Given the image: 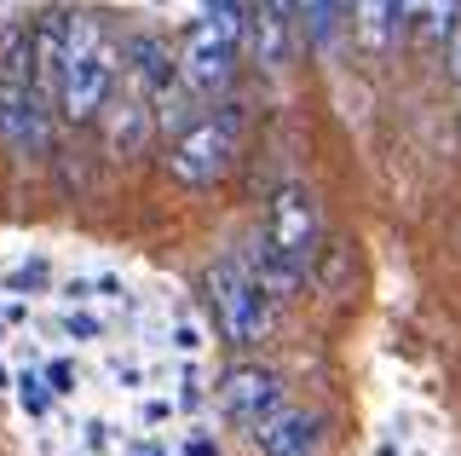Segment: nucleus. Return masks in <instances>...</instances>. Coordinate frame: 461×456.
I'll use <instances>...</instances> for the list:
<instances>
[{"mask_svg": "<svg viewBox=\"0 0 461 456\" xmlns=\"http://www.w3.org/2000/svg\"><path fill=\"white\" fill-rule=\"evenodd\" d=\"M317 243H323L317 196L306 185H283L266 208V232H259V266H254L259 289H266L271 301H288V289H294V283L306 278V266L317 260Z\"/></svg>", "mask_w": 461, "mask_h": 456, "instance_id": "obj_1", "label": "nucleus"}, {"mask_svg": "<svg viewBox=\"0 0 461 456\" xmlns=\"http://www.w3.org/2000/svg\"><path fill=\"white\" fill-rule=\"evenodd\" d=\"M456 12H461V0H398L393 6V35H415V41H427V47H438Z\"/></svg>", "mask_w": 461, "mask_h": 456, "instance_id": "obj_10", "label": "nucleus"}, {"mask_svg": "<svg viewBox=\"0 0 461 456\" xmlns=\"http://www.w3.org/2000/svg\"><path fill=\"white\" fill-rule=\"evenodd\" d=\"M340 18H346V0H294V23H306L317 47H335Z\"/></svg>", "mask_w": 461, "mask_h": 456, "instance_id": "obj_14", "label": "nucleus"}, {"mask_svg": "<svg viewBox=\"0 0 461 456\" xmlns=\"http://www.w3.org/2000/svg\"><path fill=\"white\" fill-rule=\"evenodd\" d=\"M127 59H133V76H139V87H144V93H150V98H167L173 76H179V59H173L162 41L133 35V41H127Z\"/></svg>", "mask_w": 461, "mask_h": 456, "instance_id": "obj_11", "label": "nucleus"}, {"mask_svg": "<svg viewBox=\"0 0 461 456\" xmlns=\"http://www.w3.org/2000/svg\"><path fill=\"white\" fill-rule=\"evenodd\" d=\"M0 139L18 156H41L47 139H52L47 98L35 93V81H29L23 69H0Z\"/></svg>", "mask_w": 461, "mask_h": 456, "instance_id": "obj_5", "label": "nucleus"}, {"mask_svg": "<svg viewBox=\"0 0 461 456\" xmlns=\"http://www.w3.org/2000/svg\"><path fill=\"white\" fill-rule=\"evenodd\" d=\"M0 335H6V318H0Z\"/></svg>", "mask_w": 461, "mask_h": 456, "instance_id": "obj_31", "label": "nucleus"}, {"mask_svg": "<svg viewBox=\"0 0 461 456\" xmlns=\"http://www.w3.org/2000/svg\"><path fill=\"white\" fill-rule=\"evenodd\" d=\"M393 6L398 0H346V12H352V30H357V41H364L369 52H386L393 47Z\"/></svg>", "mask_w": 461, "mask_h": 456, "instance_id": "obj_12", "label": "nucleus"}, {"mask_svg": "<svg viewBox=\"0 0 461 456\" xmlns=\"http://www.w3.org/2000/svg\"><path fill=\"white\" fill-rule=\"evenodd\" d=\"M41 381H47V393H52V398H69V393L81 388V369L69 364V359H52L47 369H41Z\"/></svg>", "mask_w": 461, "mask_h": 456, "instance_id": "obj_18", "label": "nucleus"}, {"mask_svg": "<svg viewBox=\"0 0 461 456\" xmlns=\"http://www.w3.org/2000/svg\"><path fill=\"white\" fill-rule=\"evenodd\" d=\"M110 93H115V41L104 18L64 12V64H58V87H52L64 122H93Z\"/></svg>", "mask_w": 461, "mask_h": 456, "instance_id": "obj_2", "label": "nucleus"}, {"mask_svg": "<svg viewBox=\"0 0 461 456\" xmlns=\"http://www.w3.org/2000/svg\"><path fill=\"white\" fill-rule=\"evenodd\" d=\"M230 69H237V41H230L213 18L191 23V35H185V52H179V76L191 93H220L230 81Z\"/></svg>", "mask_w": 461, "mask_h": 456, "instance_id": "obj_6", "label": "nucleus"}, {"mask_svg": "<svg viewBox=\"0 0 461 456\" xmlns=\"http://www.w3.org/2000/svg\"><path fill=\"white\" fill-rule=\"evenodd\" d=\"M98 127H104V150L110 156H139L144 145H150V105L133 93H122V98H104L98 105Z\"/></svg>", "mask_w": 461, "mask_h": 456, "instance_id": "obj_9", "label": "nucleus"}, {"mask_svg": "<svg viewBox=\"0 0 461 456\" xmlns=\"http://www.w3.org/2000/svg\"><path fill=\"white\" fill-rule=\"evenodd\" d=\"M173 341H179V352H196V347H202L196 324H179V330H173Z\"/></svg>", "mask_w": 461, "mask_h": 456, "instance_id": "obj_23", "label": "nucleus"}, {"mask_svg": "<svg viewBox=\"0 0 461 456\" xmlns=\"http://www.w3.org/2000/svg\"><path fill=\"white\" fill-rule=\"evenodd\" d=\"M6 388H12V369H6V364H0V393H6Z\"/></svg>", "mask_w": 461, "mask_h": 456, "instance_id": "obj_29", "label": "nucleus"}, {"mask_svg": "<svg viewBox=\"0 0 461 456\" xmlns=\"http://www.w3.org/2000/svg\"><path fill=\"white\" fill-rule=\"evenodd\" d=\"M47 283H52V266L41 260V254H35V260H23V266H12V272H6V289H12V295H41Z\"/></svg>", "mask_w": 461, "mask_h": 456, "instance_id": "obj_16", "label": "nucleus"}, {"mask_svg": "<svg viewBox=\"0 0 461 456\" xmlns=\"http://www.w3.org/2000/svg\"><path fill=\"white\" fill-rule=\"evenodd\" d=\"M86 445L104 451V445H110V427H104V422H86Z\"/></svg>", "mask_w": 461, "mask_h": 456, "instance_id": "obj_26", "label": "nucleus"}, {"mask_svg": "<svg viewBox=\"0 0 461 456\" xmlns=\"http://www.w3.org/2000/svg\"><path fill=\"white\" fill-rule=\"evenodd\" d=\"M237 150H242V110L220 105V110H208V116H196L185 127V133L167 145L162 162H167V174L179 185L208 191V185H220L230 168H237Z\"/></svg>", "mask_w": 461, "mask_h": 456, "instance_id": "obj_3", "label": "nucleus"}, {"mask_svg": "<svg viewBox=\"0 0 461 456\" xmlns=\"http://www.w3.org/2000/svg\"><path fill=\"white\" fill-rule=\"evenodd\" d=\"M167 416H173L167 398H150V405H144V422H150V427H156V422H167Z\"/></svg>", "mask_w": 461, "mask_h": 456, "instance_id": "obj_25", "label": "nucleus"}, {"mask_svg": "<svg viewBox=\"0 0 461 456\" xmlns=\"http://www.w3.org/2000/svg\"><path fill=\"white\" fill-rule=\"evenodd\" d=\"M249 18H254V47L266 64H283L288 59V18L266 0H249Z\"/></svg>", "mask_w": 461, "mask_h": 456, "instance_id": "obj_13", "label": "nucleus"}, {"mask_svg": "<svg viewBox=\"0 0 461 456\" xmlns=\"http://www.w3.org/2000/svg\"><path fill=\"white\" fill-rule=\"evenodd\" d=\"M323 283H329V289H340V283H346V254H340V249L329 254V272H323Z\"/></svg>", "mask_w": 461, "mask_h": 456, "instance_id": "obj_22", "label": "nucleus"}, {"mask_svg": "<svg viewBox=\"0 0 461 456\" xmlns=\"http://www.w3.org/2000/svg\"><path fill=\"white\" fill-rule=\"evenodd\" d=\"M249 439L259 445V456H317L323 445V416H306V410H271L266 422L249 427Z\"/></svg>", "mask_w": 461, "mask_h": 456, "instance_id": "obj_8", "label": "nucleus"}, {"mask_svg": "<svg viewBox=\"0 0 461 456\" xmlns=\"http://www.w3.org/2000/svg\"><path fill=\"white\" fill-rule=\"evenodd\" d=\"M444 59H450V76L461 81V12L450 18V30H444Z\"/></svg>", "mask_w": 461, "mask_h": 456, "instance_id": "obj_20", "label": "nucleus"}, {"mask_svg": "<svg viewBox=\"0 0 461 456\" xmlns=\"http://www.w3.org/2000/svg\"><path fill=\"white\" fill-rule=\"evenodd\" d=\"M144 456H167V451H144Z\"/></svg>", "mask_w": 461, "mask_h": 456, "instance_id": "obj_30", "label": "nucleus"}, {"mask_svg": "<svg viewBox=\"0 0 461 456\" xmlns=\"http://www.w3.org/2000/svg\"><path fill=\"white\" fill-rule=\"evenodd\" d=\"M185 456H220V439H208V433H191V439H185Z\"/></svg>", "mask_w": 461, "mask_h": 456, "instance_id": "obj_21", "label": "nucleus"}, {"mask_svg": "<svg viewBox=\"0 0 461 456\" xmlns=\"http://www.w3.org/2000/svg\"><path fill=\"white\" fill-rule=\"evenodd\" d=\"M64 335L69 341H98V335H104V324H98L93 312H64Z\"/></svg>", "mask_w": 461, "mask_h": 456, "instance_id": "obj_19", "label": "nucleus"}, {"mask_svg": "<svg viewBox=\"0 0 461 456\" xmlns=\"http://www.w3.org/2000/svg\"><path fill=\"white\" fill-rule=\"evenodd\" d=\"M266 6H277V12H283V18H288V23H294V0H266Z\"/></svg>", "mask_w": 461, "mask_h": 456, "instance_id": "obj_28", "label": "nucleus"}, {"mask_svg": "<svg viewBox=\"0 0 461 456\" xmlns=\"http://www.w3.org/2000/svg\"><path fill=\"white\" fill-rule=\"evenodd\" d=\"M86 295H93V283H86V278H69V283H64V301H69V306L86 301Z\"/></svg>", "mask_w": 461, "mask_h": 456, "instance_id": "obj_24", "label": "nucleus"}, {"mask_svg": "<svg viewBox=\"0 0 461 456\" xmlns=\"http://www.w3.org/2000/svg\"><path fill=\"white\" fill-rule=\"evenodd\" d=\"M208 295H213V318H220L225 341H237V347L266 341V330H271V295L259 289V278L237 260V254H220V260L208 266Z\"/></svg>", "mask_w": 461, "mask_h": 456, "instance_id": "obj_4", "label": "nucleus"}, {"mask_svg": "<svg viewBox=\"0 0 461 456\" xmlns=\"http://www.w3.org/2000/svg\"><path fill=\"white\" fill-rule=\"evenodd\" d=\"M220 405L237 427H254L283 405V376L266 369V364H237V369H225V381H220Z\"/></svg>", "mask_w": 461, "mask_h": 456, "instance_id": "obj_7", "label": "nucleus"}, {"mask_svg": "<svg viewBox=\"0 0 461 456\" xmlns=\"http://www.w3.org/2000/svg\"><path fill=\"white\" fill-rule=\"evenodd\" d=\"M0 318H6V330H12V324H23V318H29V306H23V301H12L6 312H0Z\"/></svg>", "mask_w": 461, "mask_h": 456, "instance_id": "obj_27", "label": "nucleus"}, {"mask_svg": "<svg viewBox=\"0 0 461 456\" xmlns=\"http://www.w3.org/2000/svg\"><path fill=\"white\" fill-rule=\"evenodd\" d=\"M12 393H18L23 416H47V410H52V393H47V381H41L35 369H23V376H12Z\"/></svg>", "mask_w": 461, "mask_h": 456, "instance_id": "obj_15", "label": "nucleus"}, {"mask_svg": "<svg viewBox=\"0 0 461 456\" xmlns=\"http://www.w3.org/2000/svg\"><path fill=\"white\" fill-rule=\"evenodd\" d=\"M208 6H213L208 18L220 23V30L237 41V47H242V30H249V6H242V0H208Z\"/></svg>", "mask_w": 461, "mask_h": 456, "instance_id": "obj_17", "label": "nucleus"}]
</instances>
